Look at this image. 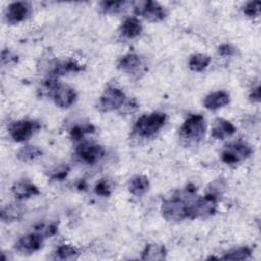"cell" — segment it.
<instances>
[{"mask_svg": "<svg viewBox=\"0 0 261 261\" xmlns=\"http://www.w3.org/2000/svg\"><path fill=\"white\" fill-rule=\"evenodd\" d=\"M50 96L54 100L55 104L61 108H67L71 106L76 99V93L71 87L59 83L54 88Z\"/></svg>", "mask_w": 261, "mask_h": 261, "instance_id": "obj_9", "label": "cell"}, {"mask_svg": "<svg viewBox=\"0 0 261 261\" xmlns=\"http://www.w3.org/2000/svg\"><path fill=\"white\" fill-rule=\"evenodd\" d=\"M43 244V237L41 233H29L27 236H23L18 240L16 243V250L21 252V253H27L31 254L33 252L38 251L41 249Z\"/></svg>", "mask_w": 261, "mask_h": 261, "instance_id": "obj_11", "label": "cell"}, {"mask_svg": "<svg viewBox=\"0 0 261 261\" xmlns=\"http://www.w3.org/2000/svg\"><path fill=\"white\" fill-rule=\"evenodd\" d=\"M90 132H94L93 125H76L70 130V137L72 140H80L85 134Z\"/></svg>", "mask_w": 261, "mask_h": 261, "instance_id": "obj_26", "label": "cell"}, {"mask_svg": "<svg viewBox=\"0 0 261 261\" xmlns=\"http://www.w3.org/2000/svg\"><path fill=\"white\" fill-rule=\"evenodd\" d=\"M211 57L207 54L198 53L191 56L189 60V67L193 71H202L204 70L210 63Z\"/></svg>", "mask_w": 261, "mask_h": 261, "instance_id": "obj_21", "label": "cell"}, {"mask_svg": "<svg viewBox=\"0 0 261 261\" xmlns=\"http://www.w3.org/2000/svg\"><path fill=\"white\" fill-rule=\"evenodd\" d=\"M41 155H42V151L39 148H37L36 146L28 145V146L22 147L18 151L17 158L21 161H32Z\"/></svg>", "mask_w": 261, "mask_h": 261, "instance_id": "obj_23", "label": "cell"}, {"mask_svg": "<svg viewBox=\"0 0 261 261\" xmlns=\"http://www.w3.org/2000/svg\"><path fill=\"white\" fill-rule=\"evenodd\" d=\"M141 64V59L138 55L128 53L122 56L118 62V68L126 71V72H133L136 70Z\"/></svg>", "mask_w": 261, "mask_h": 261, "instance_id": "obj_20", "label": "cell"}, {"mask_svg": "<svg viewBox=\"0 0 261 261\" xmlns=\"http://www.w3.org/2000/svg\"><path fill=\"white\" fill-rule=\"evenodd\" d=\"M166 114L162 112H153L141 116L134 126V132L143 138H149L156 134L165 123Z\"/></svg>", "mask_w": 261, "mask_h": 261, "instance_id": "obj_2", "label": "cell"}, {"mask_svg": "<svg viewBox=\"0 0 261 261\" xmlns=\"http://www.w3.org/2000/svg\"><path fill=\"white\" fill-rule=\"evenodd\" d=\"M251 256V250L248 247H242L227 252L220 259L223 260H245Z\"/></svg>", "mask_w": 261, "mask_h": 261, "instance_id": "obj_24", "label": "cell"}, {"mask_svg": "<svg viewBox=\"0 0 261 261\" xmlns=\"http://www.w3.org/2000/svg\"><path fill=\"white\" fill-rule=\"evenodd\" d=\"M77 254V251L68 245L60 246L56 251V258L58 259H69L74 257Z\"/></svg>", "mask_w": 261, "mask_h": 261, "instance_id": "obj_25", "label": "cell"}, {"mask_svg": "<svg viewBox=\"0 0 261 261\" xmlns=\"http://www.w3.org/2000/svg\"><path fill=\"white\" fill-rule=\"evenodd\" d=\"M260 1H251L248 2L244 7V13L248 16H257L260 13Z\"/></svg>", "mask_w": 261, "mask_h": 261, "instance_id": "obj_27", "label": "cell"}, {"mask_svg": "<svg viewBox=\"0 0 261 261\" xmlns=\"http://www.w3.org/2000/svg\"><path fill=\"white\" fill-rule=\"evenodd\" d=\"M234 132L236 127L230 121L223 118H216L212 126L211 135L217 140H223L224 138L233 135Z\"/></svg>", "mask_w": 261, "mask_h": 261, "instance_id": "obj_13", "label": "cell"}, {"mask_svg": "<svg viewBox=\"0 0 261 261\" xmlns=\"http://www.w3.org/2000/svg\"><path fill=\"white\" fill-rule=\"evenodd\" d=\"M30 4L24 1L13 2L8 5L6 10V18L10 23H16L23 20L30 13Z\"/></svg>", "mask_w": 261, "mask_h": 261, "instance_id": "obj_12", "label": "cell"}, {"mask_svg": "<svg viewBox=\"0 0 261 261\" xmlns=\"http://www.w3.org/2000/svg\"><path fill=\"white\" fill-rule=\"evenodd\" d=\"M24 214V207L17 203H10L1 210V219L4 222L19 220Z\"/></svg>", "mask_w": 261, "mask_h": 261, "instance_id": "obj_16", "label": "cell"}, {"mask_svg": "<svg viewBox=\"0 0 261 261\" xmlns=\"http://www.w3.org/2000/svg\"><path fill=\"white\" fill-rule=\"evenodd\" d=\"M95 193L102 197H108L111 194V189L107 181L100 180L95 187Z\"/></svg>", "mask_w": 261, "mask_h": 261, "instance_id": "obj_28", "label": "cell"}, {"mask_svg": "<svg viewBox=\"0 0 261 261\" xmlns=\"http://www.w3.org/2000/svg\"><path fill=\"white\" fill-rule=\"evenodd\" d=\"M40 127L39 123L33 120H18L14 122L10 128H9V134L10 137L12 138L13 141L15 142H23L28 140L36 129Z\"/></svg>", "mask_w": 261, "mask_h": 261, "instance_id": "obj_8", "label": "cell"}, {"mask_svg": "<svg viewBox=\"0 0 261 261\" xmlns=\"http://www.w3.org/2000/svg\"><path fill=\"white\" fill-rule=\"evenodd\" d=\"M166 250L165 247L162 245L157 244H150L146 246L145 250L142 252V259L143 260H162L165 259Z\"/></svg>", "mask_w": 261, "mask_h": 261, "instance_id": "obj_19", "label": "cell"}, {"mask_svg": "<svg viewBox=\"0 0 261 261\" xmlns=\"http://www.w3.org/2000/svg\"><path fill=\"white\" fill-rule=\"evenodd\" d=\"M252 152V148L246 143H232L222 151L221 159L227 164H234L248 158Z\"/></svg>", "mask_w": 261, "mask_h": 261, "instance_id": "obj_6", "label": "cell"}, {"mask_svg": "<svg viewBox=\"0 0 261 261\" xmlns=\"http://www.w3.org/2000/svg\"><path fill=\"white\" fill-rule=\"evenodd\" d=\"M229 103V95L223 91L209 94L204 100V106L210 110H216Z\"/></svg>", "mask_w": 261, "mask_h": 261, "instance_id": "obj_14", "label": "cell"}, {"mask_svg": "<svg viewBox=\"0 0 261 261\" xmlns=\"http://www.w3.org/2000/svg\"><path fill=\"white\" fill-rule=\"evenodd\" d=\"M150 182L145 175L134 176L128 184V191L135 196H142L148 192Z\"/></svg>", "mask_w": 261, "mask_h": 261, "instance_id": "obj_18", "label": "cell"}, {"mask_svg": "<svg viewBox=\"0 0 261 261\" xmlns=\"http://www.w3.org/2000/svg\"><path fill=\"white\" fill-rule=\"evenodd\" d=\"M206 130L205 119L202 115L193 114L188 117L179 128L181 139L189 142H198L203 139Z\"/></svg>", "mask_w": 261, "mask_h": 261, "instance_id": "obj_3", "label": "cell"}, {"mask_svg": "<svg viewBox=\"0 0 261 261\" xmlns=\"http://www.w3.org/2000/svg\"><path fill=\"white\" fill-rule=\"evenodd\" d=\"M218 53L222 56H231L236 53V49L228 44H223L218 48Z\"/></svg>", "mask_w": 261, "mask_h": 261, "instance_id": "obj_29", "label": "cell"}, {"mask_svg": "<svg viewBox=\"0 0 261 261\" xmlns=\"http://www.w3.org/2000/svg\"><path fill=\"white\" fill-rule=\"evenodd\" d=\"M217 205V197L207 193L203 198L194 200L189 206L188 217L198 218L214 214Z\"/></svg>", "mask_w": 261, "mask_h": 261, "instance_id": "obj_4", "label": "cell"}, {"mask_svg": "<svg viewBox=\"0 0 261 261\" xmlns=\"http://www.w3.org/2000/svg\"><path fill=\"white\" fill-rule=\"evenodd\" d=\"M143 28H142V23L141 21L136 18V17H129L126 18L121 27H120V32L121 34L126 37V38H135L137 36H139L142 32Z\"/></svg>", "mask_w": 261, "mask_h": 261, "instance_id": "obj_17", "label": "cell"}, {"mask_svg": "<svg viewBox=\"0 0 261 261\" xmlns=\"http://www.w3.org/2000/svg\"><path fill=\"white\" fill-rule=\"evenodd\" d=\"M196 192V188L192 185L187 187L186 193L179 195H174L169 199H166L161 206L162 216L168 221H180L188 218L189 206L193 201L189 198L193 197Z\"/></svg>", "mask_w": 261, "mask_h": 261, "instance_id": "obj_1", "label": "cell"}, {"mask_svg": "<svg viewBox=\"0 0 261 261\" xmlns=\"http://www.w3.org/2000/svg\"><path fill=\"white\" fill-rule=\"evenodd\" d=\"M75 153L86 163L95 164L104 156L105 151L101 146L97 144L86 142L76 148Z\"/></svg>", "mask_w": 261, "mask_h": 261, "instance_id": "obj_10", "label": "cell"}, {"mask_svg": "<svg viewBox=\"0 0 261 261\" xmlns=\"http://www.w3.org/2000/svg\"><path fill=\"white\" fill-rule=\"evenodd\" d=\"M132 4L127 1H104L100 3V9L104 13H118L124 11Z\"/></svg>", "mask_w": 261, "mask_h": 261, "instance_id": "obj_22", "label": "cell"}, {"mask_svg": "<svg viewBox=\"0 0 261 261\" xmlns=\"http://www.w3.org/2000/svg\"><path fill=\"white\" fill-rule=\"evenodd\" d=\"M11 191L13 193V195L15 196V198L22 200V199H27L30 198L32 196L38 195L40 194V191L38 190V188L28 181H17L15 182L12 188Z\"/></svg>", "mask_w": 261, "mask_h": 261, "instance_id": "obj_15", "label": "cell"}, {"mask_svg": "<svg viewBox=\"0 0 261 261\" xmlns=\"http://www.w3.org/2000/svg\"><path fill=\"white\" fill-rule=\"evenodd\" d=\"M250 98L252 101L254 102H259L260 101V87L257 86L251 93L250 95Z\"/></svg>", "mask_w": 261, "mask_h": 261, "instance_id": "obj_30", "label": "cell"}, {"mask_svg": "<svg viewBox=\"0 0 261 261\" xmlns=\"http://www.w3.org/2000/svg\"><path fill=\"white\" fill-rule=\"evenodd\" d=\"M125 101L124 93L116 87H107L100 98V106L104 111L120 108Z\"/></svg>", "mask_w": 261, "mask_h": 261, "instance_id": "obj_7", "label": "cell"}, {"mask_svg": "<svg viewBox=\"0 0 261 261\" xmlns=\"http://www.w3.org/2000/svg\"><path fill=\"white\" fill-rule=\"evenodd\" d=\"M134 9L137 15H141L149 21H160L166 16L163 6L155 1H139L135 2Z\"/></svg>", "mask_w": 261, "mask_h": 261, "instance_id": "obj_5", "label": "cell"}]
</instances>
